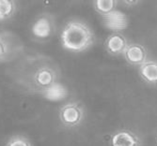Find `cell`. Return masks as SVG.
<instances>
[{"instance_id": "6da1fadb", "label": "cell", "mask_w": 157, "mask_h": 146, "mask_svg": "<svg viewBox=\"0 0 157 146\" xmlns=\"http://www.w3.org/2000/svg\"><path fill=\"white\" fill-rule=\"evenodd\" d=\"M14 73V80L25 90L42 95L58 84L59 70L51 59L44 56L28 57Z\"/></svg>"}, {"instance_id": "7a4b0ae2", "label": "cell", "mask_w": 157, "mask_h": 146, "mask_svg": "<svg viewBox=\"0 0 157 146\" xmlns=\"http://www.w3.org/2000/svg\"><path fill=\"white\" fill-rule=\"evenodd\" d=\"M92 29L81 20H71L63 27L60 34L62 47L71 53H83L94 43Z\"/></svg>"}, {"instance_id": "3957f363", "label": "cell", "mask_w": 157, "mask_h": 146, "mask_svg": "<svg viewBox=\"0 0 157 146\" xmlns=\"http://www.w3.org/2000/svg\"><path fill=\"white\" fill-rule=\"evenodd\" d=\"M56 26V20L51 13H41L31 25V36L38 42H45L54 37Z\"/></svg>"}, {"instance_id": "277c9868", "label": "cell", "mask_w": 157, "mask_h": 146, "mask_svg": "<svg viewBox=\"0 0 157 146\" xmlns=\"http://www.w3.org/2000/svg\"><path fill=\"white\" fill-rule=\"evenodd\" d=\"M84 109L77 102H69L64 105L59 113L61 124L66 127H75L84 120Z\"/></svg>"}, {"instance_id": "5b68a950", "label": "cell", "mask_w": 157, "mask_h": 146, "mask_svg": "<svg viewBox=\"0 0 157 146\" xmlns=\"http://www.w3.org/2000/svg\"><path fill=\"white\" fill-rule=\"evenodd\" d=\"M102 21L104 25L109 30L114 31V33H120L125 30L129 25V19L127 15L119 9H115L106 15L102 16Z\"/></svg>"}, {"instance_id": "8992f818", "label": "cell", "mask_w": 157, "mask_h": 146, "mask_svg": "<svg viewBox=\"0 0 157 146\" xmlns=\"http://www.w3.org/2000/svg\"><path fill=\"white\" fill-rule=\"evenodd\" d=\"M123 56L130 65L140 67L147 61V51L143 45L138 43H131L126 47Z\"/></svg>"}, {"instance_id": "52a82bcc", "label": "cell", "mask_w": 157, "mask_h": 146, "mask_svg": "<svg viewBox=\"0 0 157 146\" xmlns=\"http://www.w3.org/2000/svg\"><path fill=\"white\" fill-rule=\"evenodd\" d=\"M110 146H141V141L133 131L121 129L111 136Z\"/></svg>"}, {"instance_id": "ba28073f", "label": "cell", "mask_w": 157, "mask_h": 146, "mask_svg": "<svg viewBox=\"0 0 157 146\" xmlns=\"http://www.w3.org/2000/svg\"><path fill=\"white\" fill-rule=\"evenodd\" d=\"M128 42L125 37L121 33L110 34L105 41V47L108 53L112 55L123 54Z\"/></svg>"}, {"instance_id": "9c48e42d", "label": "cell", "mask_w": 157, "mask_h": 146, "mask_svg": "<svg viewBox=\"0 0 157 146\" xmlns=\"http://www.w3.org/2000/svg\"><path fill=\"white\" fill-rule=\"evenodd\" d=\"M139 75L146 82L157 85V62L147 60L139 67Z\"/></svg>"}, {"instance_id": "30bf717a", "label": "cell", "mask_w": 157, "mask_h": 146, "mask_svg": "<svg viewBox=\"0 0 157 146\" xmlns=\"http://www.w3.org/2000/svg\"><path fill=\"white\" fill-rule=\"evenodd\" d=\"M14 50V41L8 37L7 33H0V62L9 60L13 55Z\"/></svg>"}, {"instance_id": "8fae6325", "label": "cell", "mask_w": 157, "mask_h": 146, "mask_svg": "<svg viewBox=\"0 0 157 146\" xmlns=\"http://www.w3.org/2000/svg\"><path fill=\"white\" fill-rule=\"evenodd\" d=\"M16 2L13 0H0V21H6L14 16L16 12Z\"/></svg>"}, {"instance_id": "7c38bea8", "label": "cell", "mask_w": 157, "mask_h": 146, "mask_svg": "<svg viewBox=\"0 0 157 146\" xmlns=\"http://www.w3.org/2000/svg\"><path fill=\"white\" fill-rule=\"evenodd\" d=\"M118 5V2L115 0H95L93 2L94 9L101 14L102 16L106 15L111 11L117 9L116 7Z\"/></svg>"}, {"instance_id": "4fadbf2b", "label": "cell", "mask_w": 157, "mask_h": 146, "mask_svg": "<svg viewBox=\"0 0 157 146\" xmlns=\"http://www.w3.org/2000/svg\"><path fill=\"white\" fill-rule=\"evenodd\" d=\"M68 94V91L65 87H63L60 84H56L55 86H53L52 88H50L49 90L45 91L42 96H44L45 97H48L50 99H55V100H58V99H61L64 98Z\"/></svg>"}, {"instance_id": "5bb4252c", "label": "cell", "mask_w": 157, "mask_h": 146, "mask_svg": "<svg viewBox=\"0 0 157 146\" xmlns=\"http://www.w3.org/2000/svg\"><path fill=\"white\" fill-rule=\"evenodd\" d=\"M6 146H32L30 141L23 136H14L7 143Z\"/></svg>"}, {"instance_id": "9a60e30c", "label": "cell", "mask_w": 157, "mask_h": 146, "mask_svg": "<svg viewBox=\"0 0 157 146\" xmlns=\"http://www.w3.org/2000/svg\"><path fill=\"white\" fill-rule=\"evenodd\" d=\"M123 3L126 5V6H136V5H137V4H139L140 2L139 1H136V0H135V1H134V0H133V1H131V0H129V1H128V0H127V1H123Z\"/></svg>"}]
</instances>
